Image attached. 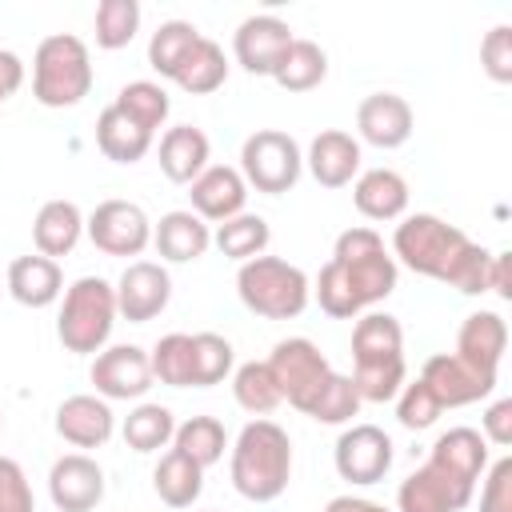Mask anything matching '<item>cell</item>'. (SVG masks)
Masks as SVG:
<instances>
[{"mask_svg": "<svg viewBox=\"0 0 512 512\" xmlns=\"http://www.w3.org/2000/svg\"><path fill=\"white\" fill-rule=\"evenodd\" d=\"M392 260L412 268L416 276L452 284L464 296L492 292V260L484 244H476L464 228L432 216V212H412L396 224L392 232Z\"/></svg>", "mask_w": 512, "mask_h": 512, "instance_id": "obj_1", "label": "cell"}, {"mask_svg": "<svg viewBox=\"0 0 512 512\" xmlns=\"http://www.w3.org/2000/svg\"><path fill=\"white\" fill-rule=\"evenodd\" d=\"M396 260L384 248L376 228H344L336 236L332 260L316 276V300L336 320H356L364 308L396 292Z\"/></svg>", "mask_w": 512, "mask_h": 512, "instance_id": "obj_2", "label": "cell"}, {"mask_svg": "<svg viewBox=\"0 0 512 512\" xmlns=\"http://www.w3.org/2000/svg\"><path fill=\"white\" fill-rule=\"evenodd\" d=\"M352 384L360 400L388 404L404 388L408 364H404V328L388 312H364L352 328Z\"/></svg>", "mask_w": 512, "mask_h": 512, "instance_id": "obj_3", "label": "cell"}, {"mask_svg": "<svg viewBox=\"0 0 512 512\" xmlns=\"http://www.w3.org/2000/svg\"><path fill=\"white\" fill-rule=\"evenodd\" d=\"M292 480V440L276 420H248L232 444V488L252 500L268 504L284 496Z\"/></svg>", "mask_w": 512, "mask_h": 512, "instance_id": "obj_4", "label": "cell"}, {"mask_svg": "<svg viewBox=\"0 0 512 512\" xmlns=\"http://www.w3.org/2000/svg\"><path fill=\"white\" fill-rule=\"evenodd\" d=\"M88 92H92L88 44L72 32L44 36L32 56V96L44 108H76Z\"/></svg>", "mask_w": 512, "mask_h": 512, "instance_id": "obj_5", "label": "cell"}, {"mask_svg": "<svg viewBox=\"0 0 512 512\" xmlns=\"http://www.w3.org/2000/svg\"><path fill=\"white\" fill-rule=\"evenodd\" d=\"M236 292H240V304L264 320H296L312 300V284L304 268L280 256L244 260L236 272Z\"/></svg>", "mask_w": 512, "mask_h": 512, "instance_id": "obj_6", "label": "cell"}, {"mask_svg": "<svg viewBox=\"0 0 512 512\" xmlns=\"http://www.w3.org/2000/svg\"><path fill=\"white\" fill-rule=\"evenodd\" d=\"M116 288L104 276H80L68 284L60 316H56V336L68 352L76 356H96L116 324Z\"/></svg>", "mask_w": 512, "mask_h": 512, "instance_id": "obj_7", "label": "cell"}, {"mask_svg": "<svg viewBox=\"0 0 512 512\" xmlns=\"http://www.w3.org/2000/svg\"><path fill=\"white\" fill-rule=\"evenodd\" d=\"M300 172H304V152L280 128H256L240 144V176L256 192H268V196L292 192Z\"/></svg>", "mask_w": 512, "mask_h": 512, "instance_id": "obj_8", "label": "cell"}, {"mask_svg": "<svg viewBox=\"0 0 512 512\" xmlns=\"http://www.w3.org/2000/svg\"><path fill=\"white\" fill-rule=\"evenodd\" d=\"M264 364H268V372H272L280 396H284L292 408H300L304 416H308L312 400L320 396V388H324L328 376H332V364L324 360V352H320L308 336H288V340H280V344L268 352Z\"/></svg>", "mask_w": 512, "mask_h": 512, "instance_id": "obj_9", "label": "cell"}, {"mask_svg": "<svg viewBox=\"0 0 512 512\" xmlns=\"http://www.w3.org/2000/svg\"><path fill=\"white\" fill-rule=\"evenodd\" d=\"M84 232L104 256H140L152 244V220L132 200H100L84 220Z\"/></svg>", "mask_w": 512, "mask_h": 512, "instance_id": "obj_10", "label": "cell"}, {"mask_svg": "<svg viewBox=\"0 0 512 512\" xmlns=\"http://www.w3.org/2000/svg\"><path fill=\"white\" fill-rule=\"evenodd\" d=\"M472 496H476V484L460 480L436 460H424L412 476H404L396 492V508L400 512H464Z\"/></svg>", "mask_w": 512, "mask_h": 512, "instance_id": "obj_11", "label": "cell"}, {"mask_svg": "<svg viewBox=\"0 0 512 512\" xmlns=\"http://www.w3.org/2000/svg\"><path fill=\"white\" fill-rule=\"evenodd\" d=\"M336 472L348 484H380L392 468V440L384 428L376 424H352L340 432L336 448H332Z\"/></svg>", "mask_w": 512, "mask_h": 512, "instance_id": "obj_12", "label": "cell"}, {"mask_svg": "<svg viewBox=\"0 0 512 512\" xmlns=\"http://www.w3.org/2000/svg\"><path fill=\"white\" fill-rule=\"evenodd\" d=\"M112 288H116V312L128 324L156 320L168 308V300H172V276L156 260H132Z\"/></svg>", "mask_w": 512, "mask_h": 512, "instance_id": "obj_13", "label": "cell"}, {"mask_svg": "<svg viewBox=\"0 0 512 512\" xmlns=\"http://www.w3.org/2000/svg\"><path fill=\"white\" fill-rule=\"evenodd\" d=\"M88 376L96 384V396H104V400H140L152 388V364L140 344L100 348Z\"/></svg>", "mask_w": 512, "mask_h": 512, "instance_id": "obj_14", "label": "cell"}, {"mask_svg": "<svg viewBox=\"0 0 512 512\" xmlns=\"http://www.w3.org/2000/svg\"><path fill=\"white\" fill-rule=\"evenodd\" d=\"M292 40H296V36H292V28H288L280 16L260 12V16L240 20V28H236V36H232V52H236V64H240L248 76H272Z\"/></svg>", "mask_w": 512, "mask_h": 512, "instance_id": "obj_15", "label": "cell"}, {"mask_svg": "<svg viewBox=\"0 0 512 512\" xmlns=\"http://www.w3.org/2000/svg\"><path fill=\"white\" fill-rule=\"evenodd\" d=\"M420 380L432 388V396L440 400V408L476 404V400L492 396V388H496V372H476L472 364H464V360L452 356V352L428 356L424 368H420Z\"/></svg>", "mask_w": 512, "mask_h": 512, "instance_id": "obj_16", "label": "cell"}, {"mask_svg": "<svg viewBox=\"0 0 512 512\" xmlns=\"http://www.w3.org/2000/svg\"><path fill=\"white\" fill-rule=\"evenodd\" d=\"M48 496L56 512H92L104 500V468L84 452H68L48 468Z\"/></svg>", "mask_w": 512, "mask_h": 512, "instance_id": "obj_17", "label": "cell"}, {"mask_svg": "<svg viewBox=\"0 0 512 512\" xmlns=\"http://www.w3.org/2000/svg\"><path fill=\"white\" fill-rule=\"evenodd\" d=\"M116 432V416L104 396L96 392H76L60 400L56 408V436L72 448H104Z\"/></svg>", "mask_w": 512, "mask_h": 512, "instance_id": "obj_18", "label": "cell"}, {"mask_svg": "<svg viewBox=\"0 0 512 512\" xmlns=\"http://www.w3.org/2000/svg\"><path fill=\"white\" fill-rule=\"evenodd\" d=\"M412 124H416L412 104L404 96H396V92H372L356 108V132H360V140L372 144V148H384V152L408 144Z\"/></svg>", "mask_w": 512, "mask_h": 512, "instance_id": "obj_19", "label": "cell"}, {"mask_svg": "<svg viewBox=\"0 0 512 512\" xmlns=\"http://www.w3.org/2000/svg\"><path fill=\"white\" fill-rule=\"evenodd\" d=\"M192 212L200 220H212V224H224L232 216L244 212V200H248V184L240 176V168H228V164H208L192 184Z\"/></svg>", "mask_w": 512, "mask_h": 512, "instance_id": "obj_20", "label": "cell"}, {"mask_svg": "<svg viewBox=\"0 0 512 512\" xmlns=\"http://www.w3.org/2000/svg\"><path fill=\"white\" fill-rule=\"evenodd\" d=\"M304 164H308V172L320 188H344L360 172V140L344 128H324L308 144Z\"/></svg>", "mask_w": 512, "mask_h": 512, "instance_id": "obj_21", "label": "cell"}, {"mask_svg": "<svg viewBox=\"0 0 512 512\" xmlns=\"http://www.w3.org/2000/svg\"><path fill=\"white\" fill-rule=\"evenodd\" d=\"M4 292L24 308H48L64 296V272L48 256H16L4 276Z\"/></svg>", "mask_w": 512, "mask_h": 512, "instance_id": "obj_22", "label": "cell"}, {"mask_svg": "<svg viewBox=\"0 0 512 512\" xmlns=\"http://www.w3.org/2000/svg\"><path fill=\"white\" fill-rule=\"evenodd\" d=\"M508 348V324L500 312H472L464 316L460 332H456V352L464 364H472L476 372H500Z\"/></svg>", "mask_w": 512, "mask_h": 512, "instance_id": "obj_23", "label": "cell"}, {"mask_svg": "<svg viewBox=\"0 0 512 512\" xmlns=\"http://www.w3.org/2000/svg\"><path fill=\"white\" fill-rule=\"evenodd\" d=\"M152 244L168 264H188V260H200L208 252L212 228L192 208H176V212L160 216V224L152 228Z\"/></svg>", "mask_w": 512, "mask_h": 512, "instance_id": "obj_24", "label": "cell"}, {"mask_svg": "<svg viewBox=\"0 0 512 512\" xmlns=\"http://www.w3.org/2000/svg\"><path fill=\"white\" fill-rule=\"evenodd\" d=\"M352 200L356 212L368 220H400L408 208V180L396 168H368L356 176L352 184Z\"/></svg>", "mask_w": 512, "mask_h": 512, "instance_id": "obj_25", "label": "cell"}, {"mask_svg": "<svg viewBox=\"0 0 512 512\" xmlns=\"http://www.w3.org/2000/svg\"><path fill=\"white\" fill-rule=\"evenodd\" d=\"M156 132H148L140 120H132L120 104H108L100 116H96V148L116 160V164H136L148 156Z\"/></svg>", "mask_w": 512, "mask_h": 512, "instance_id": "obj_26", "label": "cell"}, {"mask_svg": "<svg viewBox=\"0 0 512 512\" xmlns=\"http://www.w3.org/2000/svg\"><path fill=\"white\" fill-rule=\"evenodd\" d=\"M84 236V212L72 204V200H44L36 220H32V240H36V252L56 260V256H68Z\"/></svg>", "mask_w": 512, "mask_h": 512, "instance_id": "obj_27", "label": "cell"}, {"mask_svg": "<svg viewBox=\"0 0 512 512\" xmlns=\"http://www.w3.org/2000/svg\"><path fill=\"white\" fill-rule=\"evenodd\" d=\"M208 136L192 124H176L160 136V172L172 180V184H192L204 168H208Z\"/></svg>", "mask_w": 512, "mask_h": 512, "instance_id": "obj_28", "label": "cell"}, {"mask_svg": "<svg viewBox=\"0 0 512 512\" xmlns=\"http://www.w3.org/2000/svg\"><path fill=\"white\" fill-rule=\"evenodd\" d=\"M428 460H436V464H444L448 472H456L460 480L476 484V480L484 476V468H488V440H484L476 428H464V424H460V428H448V432L436 436Z\"/></svg>", "mask_w": 512, "mask_h": 512, "instance_id": "obj_29", "label": "cell"}, {"mask_svg": "<svg viewBox=\"0 0 512 512\" xmlns=\"http://www.w3.org/2000/svg\"><path fill=\"white\" fill-rule=\"evenodd\" d=\"M152 488L168 508H192L204 492V468L192 464L184 452H164L160 464L152 468Z\"/></svg>", "mask_w": 512, "mask_h": 512, "instance_id": "obj_30", "label": "cell"}, {"mask_svg": "<svg viewBox=\"0 0 512 512\" xmlns=\"http://www.w3.org/2000/svg\"><path fill=\"white\" fill-rule=\"evenodd\" d=\"M224 80H228L224 48H220L216 40H208V36H200V40L192 44V52L180 60V68H176V76H172V84H180V88L192 92V96H208V92H216Z\"/></svg>", "mask_w": 512, "mask_h": 512, "instance_id": "obj_31", "label": "cell"}, {"mask_svg": "<svg viewBox=\"0 0 512 512\" xmlns=\"http://www.w3.org/2000/svg\"><path fill=\"white\" fill-rule=\"evenodd\" d=\"M324 76H328V52L316 40H300V36L288 44V52L272 72V80L284 92H312L316 84H324Z\"/></svg>", "mask_w": 512, "mask_h": 512, "instance_id": "obj_32", "label": "cell"}, {"mask_svg": "<svg viewBox=\"0 0 512 512\" xmlns=\"http://www.w3.org/2000/svg\"><path fill=\"white\" fill-rule=\"evenodd\" d=\"M268 240H272V228H268V220L256 216V212H240V216L216 224V232H212V244L220 248V256L240 260V264L252 260V256H264Z\"/></svg>", "mask_w": 512, "mask_h": 512, "instance_id": "obj_33", "label": "cell"}, {"mask_svg": "<svg viewBox=\"0 0 512 512\" xmlns=\"http://www.w3.org/2000/svg\"><path fill=\"white\" fill-rule=\"evenodd\" d=\"M172 448L184 452L192 464L200 468H212L224 460V448H228V432L216 416H188L184 424H176V436H172Z\"/></svg>", "mask_w": 512, "mask_h": 512, "instance_id": "obj_34", "label": "cell"}, {"mask_svg": "<svg viewBox=\"0 0 512 512\" xmlns=\"http://www.w3.org/2000/svg\"><path fill=\"white\" fill-rule=\"evenodd\" d=\"M120 436H124V444L132 448V452H160L164 444H172V436H176V420H172V412L164 408V404H136L128 416H124V424H120Z\"/></svg>", "mask_w": 512, "mask_h": 512, "instance_id": "obj_35", "label": "cell"}, {"mask_svg": "<svg viewBox=\"0 0 512 512\" xmlns=\"http://www.w3.org/2000/svg\"><path fill=\"white\" fill-rule=\"evenodd\" d=\"M232 396L252 416H268L272 408L284 404V396H280V388H276V380H272L264 360H248V364H240L232 372Z\"/></svg>", "mask_w": 512, "mask_h": 512, "instance_id": "obj_36", "label": "cell"}, {"mask_svg": "<svg viewBox=\"0 0 512 512\" xmlns=\"http://www.w3.org/2000/svg\"><path fill=\"white\" fill-rule=\"evenodd\" d=\"M200 40V28L196 24H188V20H164L156 32H152V40H148V64L160 72V76H176V68H180V60L192 52V44Z\"/></svg>", "mask_w": 512, "mask_h": 512, "instance_id": "obj_37", "label": "cell"}, {"mask_svg": "<svg viewBox=\"0 0 512 512\" xmlns=\"http://www.w3.org/2000/svg\"><path fill=\"white\" fill-rule=\"evenodd\" d=\"M148 364H152V380L168 388H192V336L188 332L160 336L156 348L148 352Z\"/></svg>", "mask_w": 512, "mask_h": 512, "instance_id": "obj_38", "label": "cell"}, {"mask_svg": "<svg viewBox=\"0 0 512 512\" xmlns=\"http://www.w3.org/2000/svg\"><path fill=\"white\" fill-rule=\"evenodd\" d=\"M96 44L116 52L128 48L140 32V4L136 0H100L96 4Z\"/></svg>", "mask_w": 512, "mask_h": 512, "instance_id": "obj_39", "label": "cell"}, {"mask_svg": "<svg viewBox=\"0 0 512 512\" xmlns=\"http://www.w3.org/2000/svg\"><path fill=\"white\" fill-rule=\"evenodd\" d=\"M232 344L220 332H196L192 336V388H212L232 372Z\"/></svg>", "mask_w": 512, "mask_h": 512, "instance_id": "obj_40", "label": "cell"}, {"mask_svg": "<svg viewBox=\"0 0 512 512\" xmlns=\"http://www.w3.org/2000/svg\"><path fill=\"white\" fill-rule=\"evenodd\" d=\"M112 104H120V108H124L132 120H140L148 132H156V128L168 120V112H172V100H168V92H164L156 80H132V84H124Z\"/></svg>", "mask_w": 512, "mask_h": 512, "instance_id": "obj_41", "label": "cell"}, {"mask_svg": "<svg viewBox=\"0 0 512 512\" xmlns=\"http://www.w3.org/2000/svg\"><path fill=\"white\" fill-rule=\"evenodd\" d=\"M360 392H356V384H352V376H340V372H332L328 376V384L320 388V396L312 400V408H308V416L316 420V424H348L356 412H360Z\"/></svg>", "mask_w": 512, "mask_h": 512, "instance_id": "obj_42", "label": "cell"}, {"mask_svg": "<svg viewBox=\"0 0 512 512\" xmlns=\"http://www.w3.org/2000/svg\"><path fill=\"white\" fill-rule=\"evenodd\" d=\"M440 400L432 396V388L416 376L412 384L404 380V388L396 392V420L408 428V432H424V428H432L436 420H440Z\"/></svg>", "mask_w": 512, "mask_h": 512, "instance_id": "obj_43", "label": "cell"}, {"mask_svg": "<svg viewBox=\"0 0 512 512\" xmlns=\"http://www.w3.org/2000/svg\"><path fill=\"white\" fill-rule=\"evenodd\" d=\"M480 64L496 84H512V24L488 28L480 40Z\"/></svg>", "mask_w": 512, "mask_h": 512, "instance_id": "obj_44", "label": "cell"}, {"mask_svg": "<svg viewBox=\"0 0 512 512\" xmlns=\"http://www.w3.org/2000/svg\"><path fill=\"white\" fill-rule=\"evenodd\" d=\"M0 512H36L32 484L12 456H0Z\"/></svg>", "mask_w": 512, "mask_h": 512, "instance_id": "obj_45", "label": "cell"}, {"mask_svg": "<svg viewBox=\"0 0 512 512\" xmlns=\"http://www.w3.org/2000/svg\"><path fill=\"white\" fill-rule=\"evenodd\" d=\"M480 488V512H512V456H500L492 468H484Z\"/></svg>", "mask_w": 512, "mask_h": 512, "instance_id": "obj_46", "label": "cell"}, {"mask_svg": "<svg viewBox=\"0 0 512 512\" xmlns=\"http://www.w3.org/2000/svg\"><path fill=\"white\" fill-rule=\"evenodd\" d=\"M488 444H496V448H508L512 444V400L504 396V400H496V404H488V412H484V432H480Z\"/></svg>", "mask_w": 512, "mask_h": 512, "instance_id": "obj_47", "label": "cell"}, {"mask_svg": "<svg viewBox=\"0 0 512 512\" xmlns=\"http://www.w3.org/2000/svg\"><path fill=\"white\" fill-rule=\"evenodd\" d=\"M20 84H24V60H20L16 52L0 48V104H4L8 96H16Z\"/></svg>", "mask_w": 512, "mask_h": 512, "instance_id": "obj_48", "label": "cell"}, {"mask_svg": "<svg viewBox=\"0 0 512 512\" xmlns=\"http://www.w3.org/2000/svg\"><path fill=\"white\" fill-rule=\"evenodd\" d=\"M324 512H388L384 504H376V500H364V496H332L328 504H324Z\"/></svg>", "mask_w": 512, "mask_h": 512, "instance_id": "obj_49", "label": "cell"}, {"mask_svg": "<svg viewBox=\"0 0 512 512\" xmlns=\"http://www.w3.org/2000/svg\"><path fill=\"white\" fill-rule=\"evenodd\" d=\"M0 428H4V416H0Z\"/></svg>", "mask_w": 512, "mask_h": 512, "instance_id": "obj_50", "label": "cell"}, {"mask_svg": "<svg viewBox=\"0 0 512 512\" xmlns=\"http://www.w3.org/2000/svg\"><path fill=\"white\" fill-rule=\"evenodd\" d=\"M0 292H4V288H0Z\"/></svg>", "mask_w": 512, "mask_h": 512, "instance_id": "obj_51", "label": "cell"}]
</instances>
